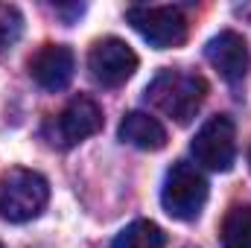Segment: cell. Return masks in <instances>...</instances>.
I'll use <instances>...</instances> for the list:
<instances>
[{
  "mask_svg": "<svg viewBox=\"0 0 251 248\" xmlns=\"http://www.w3.org/2000/svg\"><path fill=\"white\" fill-rule=\"evenodd\" d=\"M102 128V108L91 97H76L47 125V140L59 149H70Z\"/></svg>",
  "mask_w": 251,
  "mask_h": 248,
  "instance_id": "8992f818",
  "label": "cell"
},
{
  "mask_svg": "<svg viewBox=\"0 0 251 248\" xmlns=\"http://www.w3.org/2000/svg\"><path fill=\"white\" fill-rule=\"evenodd\" d=\"M204 97H207V82L201 76L173 70V67L161 70L146 85V102L181 125H187L199 114Z\"/></svg>",
  "mask_w": 251,
  "mask_h": 248,
  "instance_id": "6da1fadb",
  "label": "cell"
},
{
  "mask_svg": "<svg viewBox=\"0 0 251 248\" xmlns=\"http://www.w3.org/2000/svg\"><path fill=\"white\" fill-rule=\"evenodd\" d=\"M126 21L155 50L181 47L187 41V18L178 6H131L126 9Z\"/></svg>",
  "mask_w": 251,
  "mask_h": 248,
  "instance_id": "277c9868",
  "label": "cell"
},
{
  "mask_svg": "<svg viewBox=\"0 0 251 248\" xmlns=\"http://www.w3.org/2000/svg\"><path fill=\"white\" fill-rule=\"evenodd\" d=\"M219 243L222 248H251V204H237L225 213Z\"/></svg>",
  "mask_w": 251,
  "mask_h": 248,
  "instance_id": "8fae6325",
  "label": "cell"
},
{
  "mask_svg": "<svg viewBox=\"0 0 251 248\" xmlns=\"http://www.w3.org/2000/svg\"><path fill=\"white\" fill-rule=\"evenodd\" d=\"M0 248H3V243H0Z\"/></svg>",
  "mask_w": 251,
  "mask_h": 248,
  "instance_id": "2e32d148",
  "label": "cell"
},
{
  "mask_svg": "<svg viewBox=\"0 0 251 248\" xmlns=\"http://www.w3.org/2000/svg\"><path fill=\"white\" fill-rule=\"evenodd\" d=\"M193 158L210 173H228L237 161V128L231 117L216 114L201 125L190 143Z\"/></svg>",
  "mask_w": 251,
  "mask_h": 248,
  "instance_id": "5b68a950",
  "label": "cell"
},
{
  "mask_svg": "<svg viewBox=\"0 0 251 248\" xmlns=\"http://www.w3.org/2000/svg\"><path fill=\"white\" fill-rule=\"evenodd\" d=\"M249 164H251V152H249Z\"/></svg>",
  "mask_w": 251,
  "mask_h": 248,
  "instance_id": "5bb4252c",
  "label": "cell"
},
{
  "mask_svg": "<svg viewBox=\"0 0 251 248\" xmlns=\"http://www.w3.org/2000/svg\"><path fill=\"white\" fill-rule=\"evenodd\" d=\"M207 178L187 161H178L167 170V178L161 187V204L164 210L178 219V222H193L201 216L207 204Z\"/></svg>",
  "mask_w": 251,
  "mask_h": 248,
  "instance_id": "3957f363",
  "label": "cell"
},
{
  "mask_svg": "<svg viewBox=\"0 0 251 248\" xmlns=\"http://www.w3.org/2000/svg\"><path fill=\"white\" fill-rule=\"evenodd\" d=\"M50 201V184L35 170H9L0 178V219L6 222H29L44 213Z\"/></svg>",
  "mask_w": 251,
  "mask_h": 248,
  "instance_id": "7a4b0ae2",
  "label": "cell"
},
{
  "mask_svg": "<svg viewBox=\"0 0 251 248\" xmlns=\"http://www.w3.org/2000/svg\"><path fill=\"white\" fill-rule=\"evenodd\" d=\"M111 248H167V234L155 222L137 219V222L126 225L123 231L114 237Z\"/></svg>",
  "mask_w": 251,
  "mask_h": 248,
  "instance_id": "7c38bea8",
  "label": "cell"
},
{
  "mask_svg": "<svg viewBox=\"0 0 251 248\" xmlns=\"http://www.w3.org/2000/svg\"><path fill=\"white\" fill-rule=\"evenodd\" d=\"M88 70L97 85L102 88H120L126 79L137 70V53L126 44L123 38H100L88 53Z\"/></svg>",
  "mask_w": 251,
  "mask_h": 248,
  "instance_id": "52a82bcc",
  "label": "cell"
},
{
  "mask_svg": "<svg viewBox=\"0 0 251 248\" xmlns=\"http://www.w3.org/2000/svg\"><path fill=\"white\" fill-rule=\"evenodd\" d=\"M120 140L143 152H158L167 146V128L146 111H128L120 123Z\"/></svg>",
  "mask_w": 251,
  "mask_h": 248,
  "instance_id": "30bf717a",
  "label": "cell"
},
{
  "mask_svg": "<svg viewBox=\"0 0 251 248\" xmlns=\"http://www.w3.org/2000/svg\"><path fill=\"white\" fill-rule=\"evenodd\" d=\"M24 35V15L12 3H0V50H12Z\"/></svg>",
  "mask_w": 251,
  "mask_h": 248,
  "instance_id": "4fadbf2b",
  "label": "cell"
},
{
  "mask_svg": "<svg viewBox=\"0 0 251 248\" xmlns=\"http://www.w3.org/2000/svg\"><path fill=\"white\" fill-rule=\"evenodd\" d=\"M204 59L213 64V70L228 85H240L251 70L249 41L234 29H222L219 35H213L204 47Z\"/></svg>",
  "mask_w": 251,
  "mask_h": 248,
  "instance_id": "ba28073f",
  "label": "cell"
},
{
  "mask_svg": "<svg viewBox=\"0 0 251 248\" xmlns=\"http://www.w3.org/2000/svg\"><path fill=\"white\" fill-rule=\"evenodd\" d=\"M73 70H76V56L64 44H44L29 59V76L44 91H64L73 79Z\"/></svg>",
  "mask_w": 251,
  "mask_h": 248,
  "instance_id": "9c48e42d",
  "label": "cell"
},
{
  "mask_svg": "<svg viewBox=\"0 0 251 248\" xmlns=\"http://www.w3.org/2000/svg\"><path fill=\"white\" fill-rule=\"evenodd\" d=\"M187 248H196V246H187Z\"/></svg>",
  "mask_w": 251,
  "mask_h": 248,
  "instance_id": "9a60e30c",
  "label": "cell"
}]
</instances>
